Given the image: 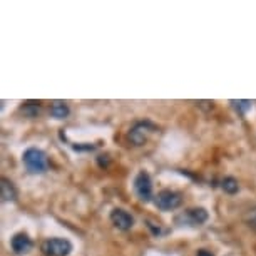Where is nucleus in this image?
<instances>
[{
	"mask_svg": "<svg viewBox=\"0 0 256 256\" xmlns=\"http://www.w3.org/2000/svg\"><path fill=\"white\" fill-rule=\"evenodd\" d=\"M134 192L142 202L154 201L152 198V180L146 171H139L134 178Z\"/></svg>",
	"mask_w": 256,
	"mask_h": 256,
	"instance_id": "obj_6",
	"label": "nucleus"
},
{
	"mask_svg": "<svg viewBox=\"0 0 256 256\" xmlns=\"http://www.w3.org/2000/svg\"><path fill=\"white\" fill-rule=\"evenodd\" d=\"M0 198H2L4 202H10L17 200V188L7 178L0 180Z\"/></svg>",
	"mask_w": 256,
	"mask_h": 256,
	"instance_id": "obj_9",
	"label": "nucleus"
},
{
	"mask_svg": "<svg viewBox=\"0 0 256 256\" xmlns=\"http://www.w3.org/2000/svg\"><path fill=\"white\" fill-rule=\"evenodd\" d=\"M109 218H110V223L120 231H129L134 226L132 214L126 210H122V208H114V210L110 211Z\"/></svg>",
	"mask_w": 256,
	"mask_h": 256,
	"instance_id": "obj_7",
	"label": "nucleus"
},
{
	"mask_svg": "<svg viewBox=\"0 0 256 256\" xmlns=\"http://www.w3.org/2000/svg\"><path fill=\"white\" fill-rule=\"evenodd\" d=\"M40 250L46 256H69L74 246L66 238H49L42 243Z\"/></svg>",
	"mask_w": 256,
	"mask_h": 256,
	"instance_id": "obj_5",
	"label": "nucleus"
},
{
	"mask_svg": "<svg viewBox=\"0 0 256 256\" xmlns=\"http://www.w3.org/2000/svg\"><path fill=\"white\" fill-rule=\"evenodd\" d=\"M156 131H158V126L154 122H151V120H148V119L139 120V122H136L131 129H129L128 139L132 146H142V144L149 139V136L154 134Z\"/></svg>",
	"mask_w": 256,
	"mask_h": 256,
	"instance_id": "obj_3",
	"label": "nucleus"
},
{
	"mask_svg": "<svg viewBox=\"0 0 256 256\" xmlns=\"http://www.w3.org/2000/svg\"><path fill=\"white\" fill-rule=\"evenodd\" d=\"M148 228L151 230V233H152L154 236H161V234H164V233H166V231H164V230L161 228V226H159V224H154V223H151V221H149V220H148Z\"/></svg>",
	"mask_w": 256,
	"mask_h": 256,
	"instance_id": "obj_16",
	"label": "nucleus"
},
{
	"mask_svg": "<svg viewBox=\"0 0 256 256\" xmlns=\"http://www.w3.org/2000/svg\"><path fill=\"white\" fill-rule=\"evenodd\" d=\"M98 148L96 144H90V142H79V144H72V149L74 151H86V152H90Z\"/></svg>",
	"mask_w": 256,
	"mask_h": 256,
	"instance_id": "obj_15",
	"label": "nucleus"
},
{
	"mask_svg": "<svg viewBox=\"0 0 256 256\" xmlns=\"http://www.w3.org/2000/svg\"><path fill=\"white\" fill-rule=\"evenodd\" d=\"M182 194L174 190H161L154 196V206L159 211H174L181 206Z\"/></svg>",
	"mask_w": 256,
	"mask_h": 256,
	"instance_id": "obj_4",
	"label": "nucleus"
},
{
	"mask_svg": "<svg viewBox=\"0 0 256 256\" xmlns=\"http://www.w3.org/2000/svg\"><path fill=\"white\" fill-rule=\"evenodd\" d=\"M20 112L28 119H36L42 112V104L38 100H27L20 106Z\"/></svg>",
	"mask_w": 256,
	"mask_h": 256,
	"instance_id": "obj_11",
	"label": "nucleus"
},
{
	"mask_svg": "<svg viewBox=\"0 0 256 256\" xmlns=\"http://www.w3.org/2000/svg\"><path fill=\"white\" fill-rule=\"evenodd\" d=\"M49 114L54 119H59V120L66 119V118H69L70 108H69V104L64 102V100H52L50 108H49Z\"/></svg>",
	"mask_w": 256,
	"mask_h": 256,
	"instance_id": "obj_10",
	"label": "nucleus"
},
{
	"mask_svg": "<svg viewBox=\"0 0 256 256\" xmlns=\"http://www.w3.org/2000/svg\"><path fill=\"white\" fill-rule=\"evenodd\" d=\"M196 256H214V254H212L210 250H204V248H201V250H198Z\"/></svg>",
	"mask_w": 256,
	"mask_h": 256,
	"instance_id": "obj_18",
	"label": "nucleus"
},
{
	"mask_svg": "<svg viewBox=\"0 0 256 256\" xmlns=\"http://www.w3.org/2000/svg\"><path fill=\"white\" fill-rule=\"evenodd\" d=\"M210 220V212L204 208H190L174 216V224L178 228H200Z\"/></svg>",
	"mask_w": 256,
	"mask_h": 256,
	"instance_id": "obj_2",
	"label": "nucleus"
},
{
	"mask_svg": "<svg viewBox=\"0 0 256 256\" xmlns=\"http://www.w3.org/2000/svg\"><path fill=\"white\" fill-rule=\"evenodd\" d=\"M221 188H223V191L228 192V194H236V192L240 191V182L233 176H226L224 180L221 181Z\"/></svg>",
	"mask_w": 256,
	"mask_h": 256,
	"instance_id": "obj_13",
	"label": "nucleus"
},
{
	"mask_svg": "<svg viewBox=\"0 0 256 256\" xmlns=\"http://www.w3.org/2000/svg\"><path fill=\"white\" fill-rule=\"evenodd\" d=\"M244 221H246V224H248L251 230L256 231V206L253 208V210L248 211V214L244 216Z\"/></svg>",
	"mask_w": 256,
	"mask_h": 256,
	"instance_id": "obj_14",
	"label": "nucleus"
},
{
	"mask_svg": "<svg viewBox=\"0 0 256 256\" xmlns=\"http://www.w3.org/2000/svg\"><path fill=\"white\" fill-rule=\"evenodd\" d=\"M10 246H12V251L16 254H27L30 253V250L34 248V243L30 240V236H28L27 233H24V231H20V233H16L12 236L10 240Z\"/></svg>",
	"mask_w": 256,
	"mask_h": 256,
	"instance_id": "obj_8",
	"label": "nucleus"
},
{
	"mask_svg": "<svg viewBox=\"0 0 256 256\" xmlns=\"http://www.w3.org/2000/svg\"><path fill=\"white\" fill-rule=\"evenodd\" d=\"M230 104L233 106V109L238 112L240 116H244L248 110L253 108V100H248V99H231L230 100Z\"/></svg>",
	"mask_w": 256,
	"mask_h": 256,
	"instance_id": "obj_12",
	"label": "nucleus"
},
{
	"mask_svg": "<svg viewBox=\"0 0 256 256\" xmlns=\"http://www.w3.org/2000/svg\"><path fill=\"white\" fill-rule=\"evenodd\" d=\"M109 162H110L109 154H99V156H98V164L100 168H108Z\"/></svg>",
	"mask_w": 256,
	"mask_h": 256,
	"instance_id": "obj_17",
	"label": "nucleus"
},
{
	"mask_svg": "<svg viewBox=\"0 0 256 256\" xmlns=\"http://www.w3.org/2000/svg\"><path fill=\"white\" fill-rule=\"evenodd\" d=\"M22 162L30 174H42L49 169V158L38 148H28L22 154Z\"/></svg>",
	"mask_w": 256,
	"mask_h": 256,
	"instance_id": "obj_1",
	"label": "nucleus"
}]
</instances>
